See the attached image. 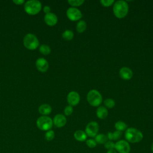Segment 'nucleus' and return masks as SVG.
I'll return each mask as SVG.
<instances>
[{
    "instance_id": "f257e3e1",
    "label": "nucleus",
    "mask_w": 153,
    "mask_h": 153,
    "mask_svg": "<svg viewBox=\"0 0 153 153\" xmlns=\"http://www.w3.org/2000/svg\"><path fill=\"white\" fill-rule=\"evenodd\" d=\"M126 140L128 143H136L141 142L143 138V133L141 131L134 127L127 128L124 133Z\"/></svg>"
},
{
    "instance_id": "f03ea898",
    "label": "nucleus",
    "mask_w": 153,
    "mask_h": 153,
    "mask_svg": "<svg viewBox=\"0 0 153 153\" xmlns=\"http://www.w3.org/2000/svg\"><path fill=\"white\" fill-rule=\"evenodd\" d=\"M128 12V5L126 1L123 0L117 1L113 5V13L118 19L125 17Z\"/></svg>"
},
{
    "instance_id": "7ed1b4c3",
    "label": "nucleus",
    "mask_w": 153,
    "mask_h": 153,
    "mask_svg": "<svg viewBox=\"0 0 153 153\" xmlns=\"http://www.w3.org/2000/svg\"><path fill=\"white\" fill-rule=\"evenodd\" d=\"M42 8V4L38 0H30L25 3L24 9L26 13L29 15L38 14Z\"/></svg>"
},
{
    "instance_id": "20e7f679",
    "label": "nucleus",
    "mask_w": 153,
    "mask_h": 153,
    "mask_svg": "<svg viewBox=\"0 0 153 153\" xmlns=\"http://www.w3.org/2000/svg\"><path fill=\"white\" fill-rule=\"evenodd\" d=\"M23 45L28 50H33L38 48L39 42L37 37L33 33H27L23 38Z\"/></svg>"
},
{
    "instance_id": "39448f33",
    "label": "nucleus",
    "mask_w": 153,
    "mask_h": 153,
    "mask_svg": "<svg viewBox=\"0 0 153 153\" xmlns=\"http://www.w3.org/2000/svg\"><path fill=\"white\" fill-rule=\"evenodd\" d=\"M87 100L91 106H99L102 103L103 99L99 91L93 89L90 90L87 93Z\"/></svg>"
},
{
    "instance_id": "423d86ee",
    "label": "nucleus",
    "mask_w": 153,
    "mask_h": 153,
    "mask_svg": "<svg viewBox=\"0 0 153 153\" xmlns=\"http://www.w3.org/2000/svg\"><path fill=\"white\" fill-rule=\"evenodd\" d=\"M36 124L37 127L41 130L48 131L52 128L53 122L50 117L42 115L37 119Z\"/></svg>"
},
{
    "instance_id": "0eeeda50",
    "label": "nucleus",
    "mask_w": 153,
    "mask_h": 153,
    "mask_svg": "<svg viewBox=\"0 0 153 153\" xmlns=\"http://www.w3.org/2000/svg\"><path fill=\"white\" fill-rule=\"evenodd\" d=\"M114 149L118 153H130L131 147L126 140H119L115 143Z\"/></svg>"
},
{
    "instance_id": "6e6552de",
    "label": "nucleus",
    "mask_w": 153,
    "mask_h": 153,
    "mask_svg": "<svg viewBox=\"0 0 153 153\" xmlns=\"http://www.w3.org/2000/svg\"><path fill=\"white\" fill-rule=\"evenodd\" d=\"M99 129V124L96 121H90L88 123L85 128V132L87 136L93 138L98 134Z\"/></svg>"
},
{
    "instance_id": "1a4fd4ad",
    "label": "nucleus",
    "mask_w": 153,
    "mask_h": 153,
    "mask_svg": "<svg viewBox=\"0 0 153 153\" xmlns=\"http://www.w3.org/2000/svg\"><path fill=\"white\" fill-rule=\"evenodd\" d=\"M66 16L71 21H77L81 19L82 15L79 10L75 7H70L66 11Z\"/></svg>"
},
{
    "instance_id": "9d476101",
    "label": "nucleus",
    "mask_w": 153,
    "mask_h": 153,
    "mask_svg": "<svg viewBox=\"0 0 153 153\" xmlns=\"http://www.w3.org/2000/svg\"><path fill=\"white\" fill-rule=\"evenodd\" d=\"M80 101L79 94L75 91L69 92L67 96V102L72 106L77 105Z\"/></svg>"
},
{
    "instance_id": "9b49d317",
    "label": "nucleus",
    "mask_w": 153,
    "mask_h": 153,
    "mask_svg": "<svg viewBox=\"0 0 153 153\" xmlns=\"http://www.w3.org/2000/svg\"><path fill=\"white\" fill-rule=\"evenodd\" d=\"M53 124L58 128H61L64 127L67 122L66 117L61 114H58L56 115L53 120Z\"/></svg>"
},
{
    "instance_id": "f8f14e48",
    "label": "nucleus",
    "mask_w": 153,
    "mask_h": 153,
    "mask_svg": "<svg viewBox=\"0 0 153 153\" xmlns=\"http://www.w3.org/2000/svg\"><path fill=\"white\" fill-rule=\"evenodd\" d=\"M35 65L36 69L41 72H45L48 70L49 67V65L47 60L42 57L36 59L35 62Z\"/></svg>"
},
{
    "instance_id": "ddd939ff",
    "label": "nucleus",
    "mask_w": 153,
    "mask_h": 153,
    "mask_svg": "<svg viewBox=\"0 0 153 153\" xmlns=\"http://www.w3.org/2000/svg\"><path fill=\"white\" fill-rule=\"evenodd\" d=\"M45 23L50 26H53L56 25L58 21V19L57 16L53 13H49L45 14L44 17Z\"/></svg>"
},
{
    "instance_id": "4468645a",
    "label": "nucleus",
    "mask_w": 153,
    "mask_h": 153,
    "mask_svg": "<svg viewBox=\"0 0 153 153\" xmlns=\"http://www.w3.org/2000/svg\"><path fill=\"white\" fill-rule=\"evenodd\" d=\"M120 77L124 80H129L133 76V72L131 69L128 67H123L119 71Z\"/></svg>"
},
{
    "instance_id": "2eb2a0df",
    "label": "nucleus",
    "mask_w": 153,
    "mask_h": 153,
    "mask_svg": "<svg viewBox=\"0 0 153 153\" xmlns=\"http://www.w3.org/2000/svg\"><path fill=\"white\" fill-rule=\"evenodd\" d=\"M74 137L77 141L84 142L87 139V135L85 131L81 130H78L75 131L74 134Z\"/></svg>"
},
{
    "instance_id": "dca6fc26",
    "label": "nucleus",
    "mask_w": 153,
    "mask_h": 153,
    "mask_svg": "<svg viewBox=\"0 0 153 153\" xmlns=\"http://www.w3.org/2000/svg\"><path fill=\"white\" fill-rule=\"evenodd\" d=\"M52 108L51 106L47 103H44L41 105L38 108L39 112L44 116H47V115L50 114L51 112Z\"/></svg>"
},
{
    "instance_id": "f3484780",
    "label": "nucleus",
    "mask_w": 153,
    "mask_h": 153,
    "mask_svg": "<svg viewBox=\"0 0 153 153\" xmlns=\"http://www.w3.org/2000/svg\"><path fill=\"white\" fill-rule=\"evenodd\" d=\"M108 115V111L107 108L105 106H99L96 110V115L97 117L102 120L105 119Z\"/></svg>"
},
{
    "instance_id": "a211bd4d",
    "label": "nucleus",
    "mask_w": 153,
    "mask_h": 153,
    "mask_svg": "<svg viewBox=\"0 0 153 153\" xmlns=\"http://www.w3.org/2000/svg\"><path fill=\"white\" fill-rule=\"evenodd\" d=\"M94 140L98 144H105L108 140L107 136L103 133L97 134L95 136Z\"/></svg>"
},
{
    "instance_id": "6ab92c4d",
    "label": "nucleus",
    "mask_w": 153,
    "mask_h": 153,
    "mask_svg": "<svg viewBox=\"0 0 153 153\" xmlns=\"http://www.w3.org/2000/svg\"><path fill=\"white\" fill-rule=\"evenodd\" d=\"M86 28H87V23L84 20H79L77 23L76 26V29L78 33H81L84 32Z\"/></svg>"
},
{
    "instance_id": "aec40b11",
    "label": "nucleus",
    "mask_w": 153,
    "mask_h": 153,
    "mask_svg": "<svg viewBox=\"0 0 153 153\" xmlns=\"http://www.w3.org/2000/svg\"><path fill=\"white\" fill-rule=\"evenodd\" d=\"M115 128L116 130L123 131H126V130L127 128V126L126 123L122 121H117L115 124H114Z\"/></svg>"
},
{
    "instance_id": "412c9836",
    "label": "nucleus",
    "mask_w": 153,
    "mask_h": 153,
    "mask_svg": "<svg viewBox=\"0 0 153 153\" xmlns=\"http://www.w3.org/2000/svg\"><path fill=\"white\" fill-rule=\"evenodd\" d=\"M62 38L66 41H71L73 39L74 34L71 30H66L62 33Z\"/></svg>"
},
{
    "instance_id": "4be33fe9",
    "label": "nucleus",
    "mask_w": 153,
    "mask_h": 153,
    "mask_svg": "<svg viewBox=\"0 0 153 153\" xmlns=\"http://www.w3.org/2000/svg\"><path fill=\"white\" fill-rule=\"evenodd\" d=\"M39 50L40 53L44 55H48L51 53V48L50 47L46 44H42L39 48Z\"/></svg>"
},
{
    "instance_id": "5701e85b",
    "label": "nucleus",
    "mask_w": 153,
    "mask_h": 153,
    "mask_svg": "<svg viewBox=\"0 0 153 153\" xmlns=\"http://www.w3.org/2000/svg\"><path fill=\"white\" fill-rule=\"evenodd\" d=\"M55 136V133L54 131L52 130H49L46 131L45 133V139L47 141H51L52 140L54 139Z\"/></svg>"
},
{
    "instance_id": "b1692460",
    "label": "nucleus",
    "mask_w": 153,
    "mask_h": 153,
    "mask_svg": "<svg viewBox=\"0 0 153 153\" xmlns=\"http://www.w3.org/2000/svg\"><path fill=\"white\" fill-rule=\"evenodd\" d=\"M104 105H105L106 108H112L115 105V102L114 101V99H111V98H108V99H106L104 100Z\"/></svg>"
},
{
    "instance_id": "393cba45",
    "label": "nucleus",
    "mask_w": 153,
    "mask_h": 153,
    "mask_svg": "<svg viewBox=\"0 0 153 153\" xmlns=\"http://www.w3.org/2000/svg\"><path fill=\"white\" fill-rule=\"evenodd\" d=\"M68 2L71 6H72V7H78L81 5L84 2V0H68Z\"/></svg>"
},
{
    "instance_id": "a878e982",
    "label": "nucleus",
    "mask_w": 153,
    "mask_h": 153,
    "mask_svg": "<svg viewBox=\"0 0 153 153\" xmlns=\"http://www.w3.org/2000/svg\"><path fill=\"white\" fill-rule=\"evenodd\" d=\"M85 143H86V145L90 148H94L97 145V143H96L94 139H92V138L87 139L85 140Z\"/></svg>"
},
{
    "instance_id": "bb28decb",
    "label": "nucleus",
    "mask_w": 153,
    "mask_h": 153,
    "mask_svg": "<svg viewBox=\"0 0 153 153\" xmlns=\"http://www.w3.org/2000/svg\"><path fill=\"white\" fill-rule=\"evenodd\" d=\"M122 132L120 131L115 130L112 133V140H119L120 137H121Z\"/></svg>"
},
{
    "instance_id": "cd10ccee",
    "label": "nucleus",
    "mask_w": 153,
    "mask_h": 153,
    "mask_svg": "<svg viewBox=\"0 0 153 153\" xmlns=\"http://www.w3.org/2000/svg\"><path fill=\"white\" fill-rule=\"evenodd\" d=\"M104 146H105V149H106L107 150L114 149V148H115V143L113 141H112V140H108L104 144Z\"/></svg>"
},
{
    "instance_id": "c85d7f7f",
    "label": "nucleus",
    "mask_w": 153,
    "mask_h": 153,
    "mask_svg": "<svg viewBox=\"0 0 153 153\" xmlns=\"http://www.w3.org/2000/svg\"><path fill=\"white\" fill-rule=\"evenodd\" d=\"M100 2L102 6L108 7L111 6L114 3V0H101Z\"/></svg>"
},
{
    "instance_id": "c756f323",
    "label": "nucleus",
    "mask_w": 153,
    "mask_h": 153,
    "mask_svg": "<svg viewBox=\"0 0 153 153\" xmlns=\"http://www.w3.org/2000/svg\"><path fill=\"white\" fill-rule=\"evenodd\" d=\"M72 112H73V108L72 106L68 105L65 107V108L64 109V113H65V115H66V116L71 115L72 114Z\"/></svg>"
},
{
    "instance_id": "7c9ffc66",
    "label": "nucleus",
    "mask_w": 153,
    "mask_h": 153,
    "mask_svg": "<svg viewBox=\"0 0 153 153\" xmlns=\"http://www.w3.org/2000/svg\"><path fill=\"white\" fill-rule=\"evenodd\" d=\"M43 10H44V12L45 14H47V13H50L51 8H50L49 6H48V5H45V6L44 7Z\"/></svg>"
},
{
    "instance_id": "2f4dec72",
    "label": "nucleus",
    "mask_w": 153,
    "mask_h": 153,
    "mask_svg": "<svg viewBox=\"0 0 153 153\" xmlns=\"http://www.w3.org/2000/svg\"><path fill=\"white\" fill-rule=\"evenodd\" d=\"M13 2L17 5H21L25 2L24 0H13Z\"/></svg>"
},
{
    "instance_id": "473e14b6",
    "label": "nucleus",
    "mask_w": 153,
    "mask_h": 153,
    "mask_svg": "<svg viewBox=\"0 0 153 153\" xmlns=\"http://www.w3.org/2000/svg\"><path fill=\"white\" fill-rule=\"evenodd\" d=\"M106 153H118L115 149H109V150H108Z\"/></svg>"
},
{
    "instance_id": "72a5a7b5",
    "label": "nucleus",
    "mask_w": 153,
    "mask_h": 153,
    "mask_svg": "<svg viewBox=\"0 0 153 153\" xmlns=\"http://www.w3.org/2000/svg\"><path fill=\"white\" fill-rule=\"evenodd\" d=\"M151 149L152 152H153V142H152V143L151 144Z\"/></svg>"
}]
</instances>
